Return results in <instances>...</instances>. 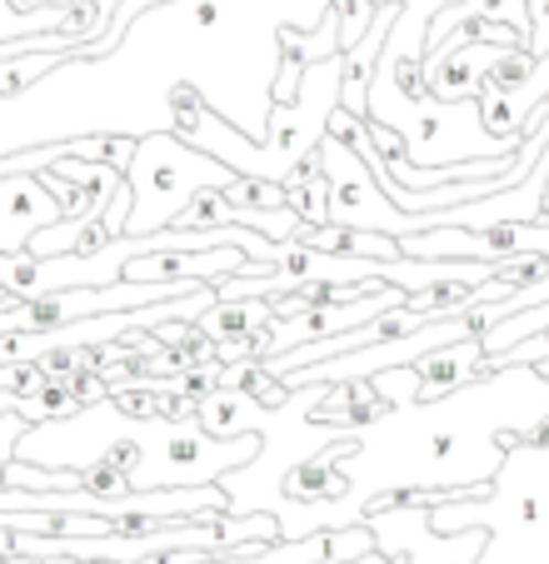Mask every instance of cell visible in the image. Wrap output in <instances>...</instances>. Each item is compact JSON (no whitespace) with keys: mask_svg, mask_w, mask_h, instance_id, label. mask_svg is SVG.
Instances as JSON below:
<instances>
[{"mask_svg":"<svg viewBox=\"0 0 549 564\" xmlns=\"http://www.w3.org/2000/svg\"><path fill=\"white\" fill-rule=\"evenodd\" d=\"M126 181H130L126 235H155L165 225H175V215L195 200V191H230L240 181V171L195 150L175 130H150L146 140H136V160H130Z\"/></svg>","mask_w":549,"mask_h":564,"instance_id":"cell-1","label":"cell"},{"mask_svg":"<svg viewBox=\"0 0 549 564\" xmlns=\"http://www.w3.org/2000/svg\"><path fill=\"white\" fill-rule=\"evenodd\" d=\"M365 524L375 530V550L390 564H475L489 544L485 524L440 534L430 524V510H410V505L365 510Z\"/></svg>","mask_w":549,"mask_h":564,"instance_id":"cell-2","label":"cell"},{"mask_svg":"<svg viewBox=\"0 0 549 564\" xmlns=\"http://www.w3.org/2000/svg\"><path fill=\"white\" fill-rule=\"evenodd\" d=\"M65 220L61 200L45 191V181L35 171H15L0 175V256H15V250L31 246V235L45 225Z\"/></svg>","mask_w":549,"mask_h":564,"instance_id":"cell-3","label":"cell"},{"mask_svg":"<svg viewBox=\"0 0 549 564\" xmlns=\"http://www.w3.org/2000/svg\"><path fill=\"white\" fill-rule=\"evenodd\" d=\"M240 246H215V250H155V256L126 260L120 280H220L245 265Z\"/></svg>","mask_w":549,"mask_h":564,"instance_id":"cell-4","label":"cell"},{"mask_svg":"<svg viewBox=\"0 0 549 564\" xmlns=\"http://www.w3.org/2000/svg\"><path fill=\"white\" fill-rule=\"evenodd\" d=\"M415 370H420V400H440V394H454V390H465V384H475L480 375H489L480 335L440 345L424 360H415Z\"/></svg>","mask_w":549,"mask_h":564,"instance_id":"cell-5","label":"cell"},{"mask_svg":"<svg viewBox=\"0 0 549 564\" xmlns=\"http://www.w3.org/2000/svg\"><path fill=\"white\" fill-rule=\"evenodd\" d=\"M280 185H286V205L300 215V225H330V175L320 165V150H310Z\"/></svg>","mask_w":549,"mask_h":564,"instance_id":"cell-6","label":"cell"},{"mask_svg":"<svg viewBox=\"0 0 549 564\" xmlns=\"http://www.w3.org/2000/svg\"><path fill=\"white\" fill-rule=\"evenodd\" d=\"M270 315H274V300H215V305L195 319V330H205L211 340H230V335L265 325Z\"/></svg>","mask_w":549,"mask_h":564,"instance_id":"cell-7","label":"cell"},{"mask_svg":"<svg viewBox=\"0 0 549 564\" xmlns=\"http://www.w3.org/2000/svg\"><path fill=\"white\" fill-rule=\"evenodd\" d=\"M71 61V55L61 51H35V55H6L0 61V96L11 100V96H25L31 86H41L45 75H55L61 65Z\"/></svg>","mask_w":549,"mask_h":564,"instance_id":"cell-8","label":"cell"},{"mask_svg":"<svg viewBox=\"0 0 549 564\" xmlns=\"http://www.w3.org/2000/svg\"><path fill=\"white\" fill-rule=\"evenodd\" d=\"M370 384H375V394H385L395 410H405V405H415V400H420V370H415V365H390V370H375Z\"/></svg>","mask_w":549,"mask_h":564,"instance_id":"cell-9","label":"cell"},{"mask_svg":"<svg viewBox=\"0 0 549 564\" xmlns=\"http://www.w3.org/2000/svg\"><path fill=\"white\" fill-rule=\"evenodd\" d=\"M330 11H335V21H340V51H349L359 35L370 31L375 0H330Z\"/></svg>","mask_w":549,"mask_h":564,"instance_id":"cell-10","label":"cell"},{"mask_svg":"<svg viewBox=\"0 0 549 564\" xmlns=\"http://www.w3.org/2000/svg\"><path fill=\"white\" fill-rule=\"evenodd\" d=\"M375 6H380V0H375Z\"/></svg>","mask_w":549,"mask_h":564,"instance_id":"cell-11","label":"cell"}]
</instances>
